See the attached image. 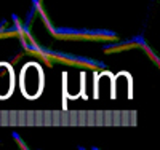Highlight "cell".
<instances>
[{
    "label": "cell",
    "instance_id": "cell-1",
    "mask_svg": "<svg viewBox=\"0 0 160 150\" xmlns=\"http://www.w3.org/2000/svg\"><path fill=\"white\" fill-rule=\"evenodd\" d=\"M22 90L29 98H35L42 90V74L35 64H31L22 72Z\"/></svg>",
    "mask_w": 160,
    "mask_h": 150
},
{
    "label": "cell",
    "instance_id": "cell-2",
    "mask_svg": "<svg viewBox=\"0 0 160 150\" xmlns=\"http://www.w3.org/2000/svg\"><path fill=\"white\" fill-rule=\"evenodd\" d=\"M11 83H13V78H11L10 67L8 65H0V96L2 98L10 94Z\"/></svg>",
    "mask_w": 160,
    "mask_h": 150
}]
</instances>
